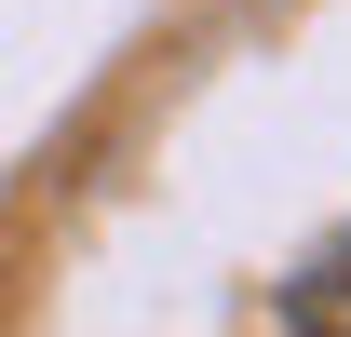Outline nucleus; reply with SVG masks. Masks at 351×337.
I'll use <instances>...</instances> for the list:
<instances>
[{"label": "nucleus", "mask_w": 351, "mask_h": 337, "mask_svg": "<svg viewBox=\"0 0 351 337\" xmlns=\"http://www.w3.org/2000/svg\"><path fill=\"white\" fill-rule=\"evenodd\" d=\"M284 324L298 337H351V229H324V243L284 270Z\"/></svg>", "instance_id": "1"}]
</instances>
